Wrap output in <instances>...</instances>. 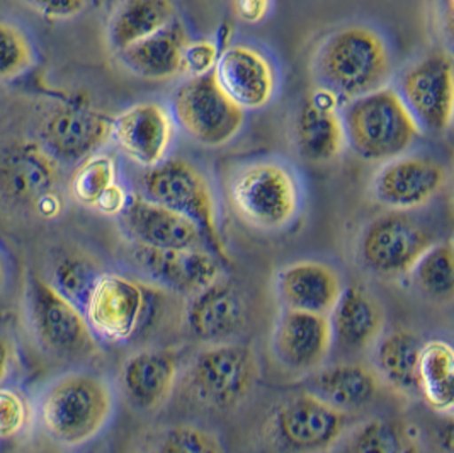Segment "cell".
I'll use <instances>...</instances> for the list:
<instances>
[{
	"mask_svg": "<svg viewBox=\"0 0 454 453\" xmlns=\"http://www.w3.org/2000/svg\"><path fill=\"white\" fill-rule=\"evenodd\" d=\"M35 426L63 450L92 443L113 423L118 389L109 377L75 367L46 380L33 397Z\"/></svg>",
	"mask_w": 454,
	"mask_h": 453,
	"instance_id": "obj_1",
	"label": "cell"
},
{
	"mask_svg": "<svg viewBox=\"0 0 454 453\" xmlns=\"http://www.w3.org/2000/svg\"><path fill=\"white\" fill-rule=\"evenodd\" d=\"M31 7L46 20L67 21L82 14L87 0H27Z\"/></svg>",
	"mask_w": 454,
	"mask_h": 453,
	"instance_id": "obj_39",
	"label": "cell"
},
{
	"mask_svg": "<svg viewBox=\"0 0 454 453\" xmlns=\"http://www.w3.org/2000/svg\"><path fill=\"white\" fill-rule=\"evenodd\" d=\"M346 453H419V441L403 426L387 419H368L352 426Z\"/></svg>",
	"mask_w": 454,
	"mask_h": 453,
	"instance_id": "obj_32",
	"label": "cell"
},
{
	"mask_svg": "<svg viewBox=\"0 0 454 453\" xmlns=\"http://www.w3.org/2000/svg\"><path fill=\"white\" fill-rule=\"evenodd\" d=\"M133 259L157 289L168 290L187 298L225 276V265L207 249L137 246Z\"/></svg>",
	"mask_w": 454,
	"mask_h": 453,
	"instance_id": "obj_17",
	"label": "cell"
},
{
	"mask_svg": "<svg viewBox=\"0 0 454 453\" xmlns=\"http://www.w3.org/2000/svg\"><path fill=\"white\" fill-rule=\"evenodd\" d=\"M174 137V118L160 103L133 104L111 124V140L128 161L144 171L166 161Z\"/></svg>",
	"mask_w": 454,
	"mask_h": 453,
	"instance_id": "obj_18",
	"label": "cell"
},
{
	"mask_svg": "<svg viewBox=\"0 0 454 453\" xmlns=\"http://www.w3.org/2000/svg\"><path fill=\"white\" fill-rule=\"evenodd\" d=\"M128 239L137 246L155 249H207L201 230L186 217L153 203L140 193H129L116 217Z\"/></svg>",
	"mask_w": 454,
	"mask_h": 453,
	"instance_id": "obj_20",
	"label": "cell"
},
{
	"mask_svg": "<svg viewBox=\"0 0 454 453\" xmlns=\"http://www.w3.org/2000/svg\"><path fill=\"white\" fill-rule=\"evenodd\" d=\"M150 440L148 453H225L216 433L192 423L168 425Z\"/></svg>",
	"mask_w": 454,
	"mask_h": 453,
	"instance_id": "obj_36",
	"label": "cell"
},
{
	"mask_svg": "<svg viewBox=\"0 0 454 453\" xmlns=\"http://www.w3.org/2000/svg\"><path fill=\"white\" fill-rule=\"evenodd\" d=\"M12 283V263L5 249L0 246V300L11 289Z\"/></svg>",
	"mask_w": 454,
	"mask_h": 453,
	"instance_id": "obj_42",
	"label": "cell"
},
{
	"mask_svg": "<svg viewBox=\"0 0 454 453\" xmlns=\"http://www.w3.org/2000/svg\"><path fill=\"white\" fill-rule=\"evenodd\" d=\"M176 20L174 0H120L107 20V43L118 55Z\"/></svg>",
	"mask_w": 454,
	"mask_h": 453,
	"instance_id": "obj_28",
	"label": "cell"
},
{
	"mask_svg": "<svg viewBox=\"0 0 454 453\" xmlns=\"http://www.w3.org/2000/svg\"><path fill=\"white\" fill-rule=\"evenodd\" d=\"M103 273L104 269L90 258L65 254L51 265L44 278L83 312V306Z\"/></svg>",
	"mask_w": 454,
	"mask_h": 453,
	"instance_id": "obj_33",
	"label": "cell"
},
{
	"mask_svg": "<svg viewBox=\"0 0 454 453\" xmlns=\"http://www.w3.org/2000/svg\"><path fill=\"white\" fill-rule=\"evenodd\" d=\"M448 183V169L427 154H403L376 171L372 198L387 210L413 211L429 205Z\"/></svg>",
	"mask_w": 454,
	"mask_h": 453,
	"instance_id": "obj_15",
	"label": "cell"
},
{
	"mask_svg": "<svg viewBox=\"0 0 454 453\" xmlns=\"http://www.w3.org/2000/svg\"><path fill=\"white\" fill-rule=\"evenodd\" d=\"M181 377V356L174 348L131 353L120 370V389L140 411H157L172 395Z\"/></svg>",
	"mask_w": 454,
	"mask_h": 453,
	"instance_id": "obj_21",
	"label": "cell"
},
{
	"mask_svg": "<svg viewBox=\"0 0 454 453\" xmlns=\"http://www.w3.org/2000/svg\"><path fill=\"white\" fill-rule=\"evenodd\" d=\"M60 164L38 142H21L0 152V202L44 220L63 210Z\"/></svg>",
	"mask_w": 454,
	"mask_h": 453,
	"instance_id": "obj_8",
	"label": "cell"
},
{
	"mask_svg": "<svg viewBox=\"0 0 454 453\" xmlns=\"http://www.w3.org/2000/svg\"><path fill=\"white\" fill-rule=\"evenodd\" d=\"M329 321L333 345L346 350H370L385 332V310L380 300L359 285H344Z\"/></svg>",
	"mask_w": 454,
	"mask_h": 453,
	"instance_id": "obj_26",
	"label": "cell"
},
{
	"mask_svg": "<svg viewBox=\"0 0 454 453\" xmlns=\"http://www.w3.org/2000/svg\"><path fill=\"white\" fill-rule=\"evenodd\" d=\"M48 453H68V452H67V450H63V449H62V452H48Z\"/></svg>",
	"mask_w": 454,
	"mask_h": 453,
	"instance_id": "obj_43",
	"label": "cell"
},
{
	"mask_svg": "<svg viewBox=\"0 0 454 453\" xmlns=\"http://www.w3.org/2000/svg\"><path fill=\"white\" fill-rule=\"evenodd\" d=\"M261 363L244 343L207 345L187 363L183 385L191 399L205 408L225 411L240 406L257 387Z\"/></svg>",
	"mask_w": 454,
	"mask_h": 453,
	"instance_id": "obj_7",
	"label": "cell"
},
{
	"mask_svg": "<svg viewBox=\"0 0 454 453\" xmlns=\"http://www.w3.org/2000/svg\"><path fill=\"white\" fill-rule=\"evenodd\" d=\"M116 183H120L116 161L107 154L98 152L77 164L68 191L79 205L96 210L104 195Z\"/></svg>",
	"mask_w": 454,
	"mask_h": 453,
	"instance_id": "obj_34",
	"label": "cell"
},
{
	"mask_svg": "<svg viewBox=\"0 0 454 453\" xmlns=\"http://www.w3.org/2000/svg\"><path fill=\"white\" fill-rule=\"evenodd\" d=\"M303 391L310 392L333 409L356 414L374 402L380 391V377L361 363L324 365L305 375Z\"/></svg>",
	"mask_w": 454,
	"mask_h": 453,
	"instance_id": "obj_25",
	"label": "cell"
},
{
	"mask_svg": "<svg viewBox=\"0 0 454 453\" xmlns=\"http://www.w3.org/2000/svg\"><path fill=\"white\" fill-rule=\"evenodd\" d=\"M293 139L298 155L305 163L325 165L337 161L346 148V133L337 99L324 89L309 94L296 115Z\"/></svg>",
	"mask_w": 454,
	"mask_h": 453,
	"instance_id": "obj_22",
	"label": "cell"
},
{
	"mask_svg": "<svg viewBox=\"0 0 454 453\" xmlns=\"http://www.w3.org/2000/svg\"><path fill=\"white\" fill-rule=\"evenodd\" d=\"M311 70L318 89L348 103L387 87L393 72L392 52L374 28L349 24L318 44Z\"/></svg>",
	"mask_w": 454,
	"mask_h": 453,
	"instance_id": "obj_2",
	"label": "cell"
},
{
	"mask_svg": "<svg viewBox=\"0 0 454 453\" xmlns=\"http://www.w3.org/2000/svg\"><path fill=\"white\" fill-rule=\"evenodd\" d=\"M191 42L179 18L167 28L118 53L120 62L146 81H168L184 74V50Z\"/></svg>",
	"mask_w": 454,
	"mask_h": 453,
	"instance_id": "obj_27",
	"label": "cell"
},
{
	"mask_svg": "<svg viewBox=\"0 0 454 453\" xmlns=\"http://www.w3.org/2000/svg\"><path fill=\"white\" fill-rule=\"evenodd\" d=\"M419 393L437 414L450 416L454 408V351L444 339L422 343L419 369Z\"/></svg>",
	"mask_w": 454,
	"mask_h": 453,
	"instance_id": "obj_30",
	"label": "cell"
},
{
	"mask_svg": "<svg viewBox=\"0 0 454 453\" xmlns=\"http://www.w3.org/2000/svg\"><path fill=\"white\" fill-rule=\"evenodd\" d=\"M213 76L220 89L246 113L266 107L278 91L274 63L248 44H233L220 52Z\"/></svg>",
	"mask_w": 454,
	"mask_h": 453,
	"instance_id": "obj_19",
	"label": "cell"
},
{
	"mask_svg": "<svg viewBox=\"0 0 454 453\" xmlns=\"http://www.w3.org/2000/svg\"><path fill=\"white\" fill-rule=\"evenodd\" d=\"M434 242L433 232L412 211L388 210L361 230L357 261L378 278H403Z\"/></svg>",
	"mask_w": 454,
	"mask_h": 453,
	"instance_id": "obj_9",
	"label": "cell"
},
{
	"mask_svg": "<svg viewBox=\"0 0 454 453\" xmlns=\"http://www.w3.org/2000/svg\"><path fill=\"white\" fill-rule=\"evenodd\" d=\"M346 145L370 163H388L411 150L422 128L393 87H381L340 109Z\"/></svg>",
	"mask_w": 454,
	"mask_h": 453,
	"instance_id": "obj_5",
	"label": "cell"
},
{
	"mask_svg": "<svg viewBox=\"0 0 454 453\" xmlns=\"http://www.w3.org/2000/svg\"><path fill=\"white\" fill-rule=\"evenodd\" d=\"M18 363V348L16 341L9 336L0 332V387L7 385L16 371Z\"/></svg>",
	"mask_w": 454,
	"mask_h": 453,
	"instance_id": "obj_41",
	"label": "cell"
},
{
	"mask_svg": "<svg viewBox=\"0 0 454 453\" xmlns=\"http://www.w3.org/2000/svg\"><path fill=\"white\" fill-rule=\"evenodd\" d=\"M332 348L329 315L279 310L270 332V353L283 369L309 375L327 363Z\"/></svg>",
	"mask_w": 454,
	"mask_h": 453,
	"instance_id": "obj_16",
	"label": "cell"
},
{
	"mask_svg": "<svg viewBox=\"0 0 454 453\" xmlns=\"http://www.w3.org/2000/svg\"><path fill=\"white\" fill-rule=\"evenodd\" d=\"M233 11L240 21L259 24L268 18L270 0H231Z\"/></svg>",
	"mask_w": 454,
	"mask_h": 453,
	"instance_id": "obj_40",
	"label": "cell"
},
{
	"mask_svg": "<svg viewBox=\"0 0 454 453\" xmlns=\"http://www.w3.org/2000/svg\"><path fill=\"white\" fill-rule=\"evenodd\" d=\"M187 330L207 343H225L244 330L247 321L246 300L227 276H222L196 295L189 297L186 306Z\"/></svg>",
	"mask_w": 454,
	"mask_h": 453,
	"instance_id": "obj_23",
	"label": "cell"
},
{
	"mask_svg": "<svg viewBox=\"0 0 454 453\" xmlns=\"http://www.w3.org/2000/svg\"><path fill=\"white\" fill-rule=\"evenodd\" d=\"M407 276L426 298L437 304H451L454 297L453 241H435Z\"/></svg>",
	"mask_w": 454,
	"mask_h": 453,
	"instance_id": "obj_31",
	"label": "cell"
},
{
	"mask_svg": "<svg viewBox=\"0 0 454 453\" xmlns=\"http://www.w3.org/2000/svg\"><path fill=\"white\" fill-rule=\"evenodd\" d=\"M24 328L43 356L55 362H81L98 353L99 341L82 310L55 289L44 274L31 273L22 289Z\"/></svg>",
	"mask_w": 454,
	"mask_h": 453,
	"instance_id": "obj_4",
	"label": "cell"
},
{
	"mask_svg": "<svg viewBox=\"0 0 454 453\" xmlns=\"http://www.w3.org/2000/svg\"><path fill=\"white\" fill-rule=\"evenodd\" d=\"M352 425V414L333 409L310 392L301 391L274 408L268 433L283 452L325 453L344 440Z\"/></svg>",
	"mask_w": 454,
	"mask_h": 453,
	"instance_id": "obj_10",
	"label": "cell"
},
{
	"mask_svg": "<svg viewBox=\"0 0 454 453\" xmlns=\"http://www.w3.org/2000/svg\"><path fill=\"white\" fill-rule=\"evenodd\" d=\"M220 57L218 44L211 40H198L187 43L184 50V74L200 77L211 74Z\"/></svg>",
	"mask_w": 454,
	"mask_h": 453,
	"instance_id": "obj_38",
	"label": "cell"
},
{
	"mask_svg": "<svg viewBox=\"0 0 454 453\" xmlns=\"http://www.w3.org/2000/svg\"><path fill=\"white\" fill-rule=\"evenodd\" d=\"M35 426L33 399L11 385L0 387V443L21 440Z\"/></svg>",
	"mask_w": 454,
	"mask_h": 453,
	"instance_id": "obj_37",
	"label": "cell"
},
{
	"mask_svg": "<svg viewBox=\"0 0 454 453\" xmlns=\"http://www.w3.org/2000/svg\"><path fill=\"white\" fill-rule=\"evenodd\" d=\"M150 287L114 271H104L83 306L89 328L106 345L129 343L150 321Z\"/></svg>",
	"mask_w": 454,
	"mask_h": 453,
	"instance_id": "obj_12",
	"label": "cell"
},
{
	"mask_svg": "<svg viewBox=\"0 0 454 453\" xmlns=\"http://www.w3.org/2000/svg\"><path fill=\"white\" fill-rule=\"evenodd\" d=\"M420 348V339L411 330H385L372 345V370L393 389L419 393L417 369Z\"/></svg>",
	"mask_w": 454,
	"mask_h": 453,
	"instance_id": "obj_29",
	"label": "cell"
},
{
	"mask_svg": "<svg viewBox=\"0 0 454 453\" xmlns=\"http://www.w3.org/2000/svg\"><path fill=\"white\" fill-rule=\"evenodd\" d=\"M398 94L415 122L433 133H446L453 123V60L437 52L409 67L398 83Z\"/></svg>",
	"mask_w": 454,
	"mask_h": 453,
	"instance_id": "obj_13",
	"label": "cell"
},
{
	"mask_svg": "<svg viewBox=\"0 0 454 453\" xmlns=\"http://www.w3.org/2000/svg\"><path fill=\"white\" fill-rule=\"evenodd\" d=\"M228 202L235 215L261 232H283L303 206V186L291 165L259 159L240 165L228 181Z\"/></svg>",
	"mask_w": 454,
	"mask_h": 453,
	"instance_id": "obj_3",
	"label": "cell"
},
{
	"mask_svg": "<svg viewBox=\"0 0 454 453\" xmlns=\"http://www.w3.org/2000/svg\"><path fill=\"white\" fill-rule=\"evenodd\" d=\"M342 289L339 271L317 259L289 263L274 274V293L281 309L329 315Z\"/></svg>",
	"mask_w": 454,
	"mask_h": 453,
	"instance_id": "obj_24",
	"label": "cell"
},
{
	"mask_svg": "<svg viewBox=\"0 0 454 453\" xmlns=\"http://www.w3.org/2000/svg\"><path fill=\"white\" fill-rule=\"evenodd\" d=\"M38 62L36 46L18 22L0 20V83H14Z\"/></svg>",
	"mask_w": 454,
	"mask_h": 453,
	"instance_id": "obj_35",
	"label": "cell"
},
{
	"mask_svg": "<svg viewBox=\"0 0 454 453\" xmlns=\"http://www.w3.org/2000/svg\"><path fill=\"white\" fill-rule=\"evenodd\" d=\"M140 186L144 198L186 217L198 226L207 250L223 265H230L216 196L207 174L198 165L183 157H167L162 164L145 169Z\"/></svg>",
	"mask_w": 454,
	"mask_h": 453,
	"instance_id": "obj_6",
	"label": "cell"
},
{
	"mask_svg": "<svg viewBox=\"0 0 454 453\" xmlns=\"http://www.w3.org/2000/svg\"><path fill=\"white\" fill-rule=\"evenodd\" d=\"M170 115L191 140L207 148L230 144L246 124V111L220 89L213 72L181 83L174 91Z\"/></svg>",
	"mask_w": 454,
	"mask_h": 453,
	"instance_id": "obj_11",
	"label": "cell"
},
{
	"mask_svg": "<svg viewBox=\"0 0 454 453\" xmlns=\"http://www.w3.org/2000/svg\"><path fill=\"white\" fill-rule=\"evenodd\" d=\"M113 118L85 103L55 107L40 124L38 144L59 164H81L111 140Z\"/></svg>",
	"mask_w": 454,
	"mask_h": 453,
	"instance_id": "obj_14",
	"label": "cell"
}]
</instances>
